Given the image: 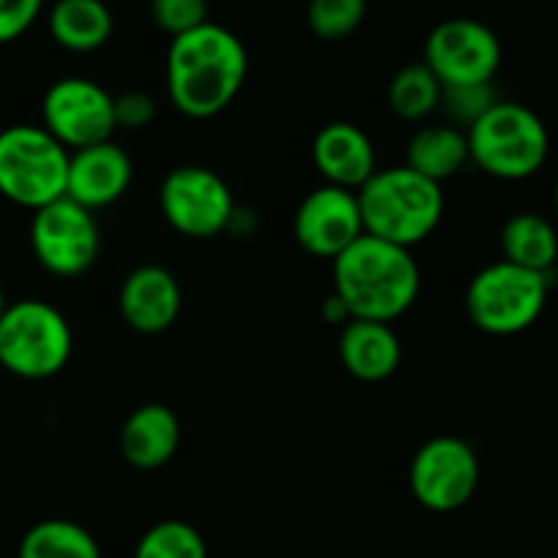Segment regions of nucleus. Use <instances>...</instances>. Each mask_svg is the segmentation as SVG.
<instances>
[{
	"instance_id": "24",
	"label": "nucleus",
	"mask_w": 558,
	"mask_h": 558,
	"mask_svg": "<svg viewBox=\"0 0 558 558\" xmlns=\"http://www.w3.org/2000/svg\"><path fill=\"white\" fill-rule=\"evenodd\" d=\"M134 558H207V545L191 523L161 521L142 534Z\"/></svg>"
},
{
	"instance_id": "3",
	"label": "nucleus",
	"mask_w": 558,
	"mask_h": 558,
	"mask_svg": "<svg viewBox=\"0 0 558 558\" xmlns=\"http://www.w3.org/2000/svg\"><path fill=\"white\" fill-rule=\"evenodd\" d=\"M357 202L365 234L409 251L430 238L445 216L441 185L407 163L376 169L374 178L357 191Z\"/></svg>"
},
{
	"instance_id": "23",
	"label": "nucleus",
	"mask_w": 558,
	"mask_h": 558,
	"mask_svg": "<svg viewBox=\"0 0 558 558\" xmlns=\"http://www.w3.org/2000/svg\"><path fill=\"white\" fill-rule=\"evenodd\" d=\"M441 82L436 80L425 63L403 65L387 85V104L401 120L430 118L439 109Z\"/></svg>"
},
{
	"instance_id": "30",
	"label": "nucleus",
	"mask_w": 558,
	"mask_h": 558,
	"mask_svg": "<svg viewBox=\"0 0 558 558\" xmlns=\"http://www.w3.org/2000/svg\"><path fill=\"white\" fill-rule=\"evenodd\" d=\"M5 308H9V300H5V292H3V287H0V316L5 314Z\"/></svg>"
},
{
	"instance_id": "26",
	"label": "nucleus",
	"mask_w": 558,
	"mask_h": 558,
	"mask_svg": "<svg viewBox=\"0 0 558 558\" xmlns=\"http://www.w3.org/2000/svg\"><path fill=\"white\" fill-rule=\"evenodd\" d=\"M496 101L499 96L494 90V82L488 85H447L441 87L439 109L450 120V125L469 131Z\"/></svg>"
},
{
	"instance_id": "9",
	"label": "nucleus",
	"mask_w": 558,
	"mask_h": 558,
	"mask_svg": "<svg viewBox=\"0 0 558 558\" xmlns=\"http://www.w3.org/2000/svg\"><path fill=\"white\" fill-rule=\"evenodd\" d=\"M31 248L38 265L52 276H85L101 254V229L90 210L63 196L33 213Z\"/></svg>"
},
{
	"instance_id": "5",
	"label": "nucleus",
	"mask_w": 558,
	"mask_h": 558,
	"mask_svg": "<svg viewBox=\"0 0 558 558\" xmlns=\"http://www.w3.org/2000/svg\"><path fill=\"white\" fill-rule=\"evenodd\" d=\"M69 158L41 125H9L0 131V196L33 213L63 199Z\"/></svg>"
},
{
	"instance_id": "19",
	"label": "nucleus",
	"mask_w": 558,
	"mask_h": 558,
	"mask_svg": "<svg viewBox=\"0 0 558 558\" xmlns=\"http://www.w3.org/2000/svg\"><path fill=\"white\" fill-rule=\"evenodd\" d=\"M49 36L69 52H96L112 38L114 20L104 0H58L49 9Z\"/></svg>"
},
{
	"instance_id": "20",
	"label": "nucleus",
	"mask_w": 558,
	"mask_h": 558,
	"mask_svg": "<svg viewBox=\"0 0 558 558\" xmlns=\"http://www.w3.org/2000/svg\"><path fill=\"white\" fill-rule=\"evenodd\" d=\"M469 163L466 131L450 123L420 129L407 145V167L434 183H447Z\"/></svg>"
},
{
	"instance_id": "15",
	"label": "nucleus",
	"mask_w": 558,
	"mask_h": 558,
	"mask_svg": "<svg viewBox=\"0 0 558 558\" xmlns=\"http://www.w3.org/2000/svg\"><path fill=\"white\" fill-rule=\"evenodd\" d=\"M118 308L131 330L142 336H158L178 322L183 292H180L178 278L167 267L142 265L125 276Z\"/></svg>"
},
{
	"instance_id": "4",
	"label": "nucleus",
	"mask_w": 558,
	"mask_h": 558,
	"mask_svg": "<svg viewBox=\"0 0 558 558\" xmlns=\"http://www.w3.org/2000/svg\"><path fill=\"white\" fill-rule=\"evenodd\" d=\"M469 161L496 180H529L545 167L550 136L537 112L518 101H496L466 131Z\"/></svg>"
},
{
	"instance_id": "14",
	"label": "nucleus",
	"mask_w": 558,
	"mask_h": 558,
	"mask_svg": "<svg viewBox=\"0 0 558 558\" xmlns=\"http://www.w3.org/2000/svg\"><path fill=\"white\" fill-rule=\"evenodd\" d=\"M131 180H134V163L129 153L109 140L71 153L65 196L85 210L96 213L123 199Z\"/></svg>"
},
{
	"instance_id": "21",
	"label": "nucleus",
	"mask_w": 558,
	"mask_h": 558,
	"mask_svg": "<svg viewBox=\"0 0 558 558\" xmlns=\"http://www.w3.org/2000/svg\"><path fill=\"white\" fill-rule=\"evenodd\" d=\"M505 262L548 276L558 262V232L539 213H515L501 227Z\"/></svg>"
},
{
	"instance_id": "31",
	"label": "nucleus",
	"mask_w": 558,
	"mask_h": 558,
	"mask_svg": "<svg viewBox=\"0 0 558 558\" xmlns=\"http://www.w3.org/2000/svg\"><path fill=\"white\" fill-rule=\"evenodd\" d=\"M554 207H556V213H558V183H556V191H554Z\"/></svg>"
},
{
	"instance_id": "1",
	"label": "nucleus",
	"mask_w": 558,
	"mask_h": 558,
	"mask_svg": "<svg viewBox=\"0 0 558 558\" xmlns=\"http://www.w3.org/2000/svg\"><path fill=\"white\" fill-rule=\"evenodd\" d=\"M248 52L229 27L205 22L169 41L167 90L185 118L207 120L221 114L243 90Z\"/></svg>"
},
{
	"instance_id": "11",
	"label": "nucleus",
	"mask_w": 558,
	"mask_h": 558,
	"mask_svg": "<svg viewBox=\"0 0 558 558\" xmlns=\"http://www.w3.org/2000/svg\"><path fill=\"white\" fill-rule=\"evenodd\" d=\"M480 485V458L458 436L425 441L409 466L412 496L430 512H456L474 499Z\"/></svg>"
},
{
	"instance_id": "29",
	"label": "nucleus",
	"mask_w": 558,
	"mask_h": 558,
	"mask_svg": "<svg viewBox=\"0 0 558 558\" xmlns=\"http://www.w3.org/2000/svg\"><path fill=\"white\" fill-rule=\"evenodd\" d=\"M156 120V101L147 93L129 90L114 96V123L118 129L140 131Z\"/></svg>"
},
{
	"instance_id": "22",
	"label": "nucleus",
	"mask_w": 558,
	"mask_h": 558,
	"mask_svg": "<svg viewBox=\"0 0 558 558\" xmlns=\"http://www.w3.org/2000/svg\"><path fill=\"white\" fill-rule=\"evenodd\" d=\"M16 558H101V548L80 523L49 518L27 529Z\"/></svg>"
},
{
	"instance_id": "28",
	"label": "nucleus",
	"mask_w": 558,
	"mask_h": 558,
	"mask_svg": "<svg viewBox=\"0 0 558 558\" xmlns=\"http://www.w3.org/2000/svg\"><path fill=\"white\" fill-rule=\"evenodd\" d=\"M44 0H0V44L25 36L38 20Z\"/></svg>"
},
{
	"instance_id": "27",
	"label": "nucleus",
	"mask_w": 558,
	"mask_h": 558,
	"mask_svg": "<svg viewBox=\"0 0 558 558\" xmlns=\"http://www.w3.org/2000/svg\"><path fill=\"white\" fill-rule=\"evenodd\" d=\"M150 16L158 31L167 33L169 38H178L210 22L207 0H150Z\"/></svg>"
},
{
	"instance_id": "6",
	"label": "nucleus",
	"mask_w": 558,
	"mask_h": 558,
	"mask_svg": "<svg viewBox=\"0 0 558 558\" xmlns=\"http://www.w3.org/2000/svg\"><path fill=\"white\" fill-rule=\"evenodd\" d=\"M74 349L71 325L44 300L9 303L0 316V368L27 381L52 379Z\"/></svg>"
},
{
	"instance_id": "10",
	"label": "nucleus",
	"mask_w": 558,
	"mask_h": 558,
	"mask_svg": "<svg viewBox=\"0 0 558 558\" xmlns=\"http://www.w3.org/2000/svg\"><path fill=\"white\" fill-rule=\"evenodd\" d=\"M41 129L69 153L101 145L118 131L114 96L85 76H65L49 85L41 101Z\"/></svg>"
},
{
	"instance_id": "16",
	"label": "nucleus",
	"mask_w": 558,
	"mask_h": 558,
	"mask_svg": "<svg viewBox=\"0 0 558 558\" xmlns=\"http://www.w3.org/2000/svg\"><path fill=\"white\" fill-rule=\"evenodd\" d=\"M311 156L327 185H338V189L360 191L376 174L374 142L360 125L343 123V120L325 125L314 136Z\"/></svg>"
},
{
	"instance_id": "18",
	"label": "nucleus",
	"mask_w": 558,
	"mask_h": 558,
	"mask_svg": "<svg viewBox=\"0 0 558 558\" xmlns=\"http://www.w3.org/2000/svg\"><path fill=\"white\" fill-rule=\"evenodd\" d=\"M338 354L341 363L354 379L360 381H385L401 365V341L396 330L385 322L349 319L341 327L338 338Z\"/></svg>"
},
{
	"instance_id": "2",
	"label": "nucleus",
	"mask_w": 558,
	"mask_h": 558,
	"mask_svg": "<svg viewBox=\"0 0 558 558\" xmlns=\"http://www.w3.org/2000/svg\"><path fill=\"white\" fill-rule=\"evenodd\" d=\"M332 294L352 319L396 322L420 294V267L412 251L363 234L332 259Z\"/></svg>"
},
{
	"instance_id": "7",
	"label": "nucleus",
	"mask_w": 558,
	"mask_h": 558,
	"mask_svg": "<svg viewBox=\"0 0 558 558\" xmlns=\"http://www.w3.org/2000/svg\"><path fill=\"white\" fill-rule=\"evenodd\" d=\"M550 281L545 272L510 262H494L472 278L466 289V314L488 336H518L543 316Z\"/></svg>"
},
{
	"instance_id": "12",
	"label": "nucleus",
	"mask_w": 558,
	"mask_h": 558,
	"mask_svg": "<svg viewBox=\"0 0 558 558\" xmlns=\"http://www.w3.org/2000/svg\"><path fill=\"white\" fill-rule=\"evenodd\" d=\"M423 63L447 85H488L501 65V41L488 25L469 16L445 20L428 33Z\"/></svg>"
},
{
	"instance_id": "17",
	"label": "nucleus",
	"mask_w": 558,
	"mask_h": 558,
	"mask_svg": "<svg viewBox=\"0 0 558 558\" xmlns=\"http://www.w3.org/2000/svg\"><path fill=\"white\" fill-rule=\"evenodd\" d=\"M180 447V420L163 403H145L125 417L120 428V452L142 472L167 466Z\"/></svg>"
},
{
	"instance_id": "25",
	"label": "nucleus",
	"mask_w": 558,
	"mask_h": 558,
	"mask_svg": "<svg viewBox=\"0 0 558 558\" xmlns=\"http://www.w3.org/2000/svg\"><path fill=\"white\" fill-rule=\"evenodd\" d=\"M365 20V0H311L308 27L322 41L349 38Z\"/></svg>"
},
{
	"instance_id": "13",
	"label": "nucleus",
	"mask_w": 558,
	"mask_h": 558,
	"mask_svg": "<svg viewBox=\"0 0 558 558\" xmlns=\"http://www.w3.org/2000/svg\"><path fill=\"white\" fill-rule=\"evenodd\" d=\"M292 229L305 254L332 262L365 234L357 191L319 185L300 202Z\"/></svg>"
},
{
	"instance_id": "8",
	"label": "nucleus",
	"mask_w": 558,
	"mask_h": 558,
	"mask_svg": "<svg viewBox=\"0 0 558 558\" xmlns=\"http://www.w3.org/2000/svg\"><path fill=\"white\" fill-rule=\"evenodd\" d=\"M161 216L183 238L207 240L227 232L234 223L232 189L218 172L196 163L172 169L158 191Z\"/></svg>"
}]
</instances>
